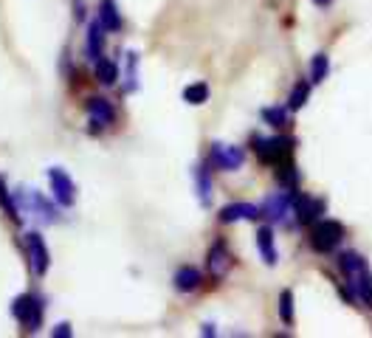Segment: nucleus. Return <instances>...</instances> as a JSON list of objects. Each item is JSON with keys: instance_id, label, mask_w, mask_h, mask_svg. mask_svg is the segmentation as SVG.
I'll return each mask as SVG.
<instances>
[{"instance_id": "obj_1", "label": "nucleus", "mask_w": 372, "mask_h": 338, "mask_svg": "<svg viewBox=\"0 0 372 338\" xmlns=\"http://www.w3.org/2000/svg\"><path fill=\"white\" fill-rule=\"evenodd\" d=\"M338 268L347 279V291L372 310V274H369L364 256L355 251H344V254H338Z\"/></svg>"}, {"instance_id": "obj_2", "label": "nucleus", "mask_w": 372, "mask_h": 338, "mask_svg": "<svg viewBox=\"0 0 372 338\" xmlns=\"http://www.w3.org/2000/svg\"><path fill=\"white\" fill-rule=\"evenodd\" d=\"M43 307H45V305H43V299H40L37 293H23V296L15 299L12 313H15V318L20 321L23 330L37 332V330L43 327Z\"/></svg>"}, {"instance_id": "obj_3", "label": "nucleus", "mask_w": 372, "mask_h": 338, "mask_svg": "<svg viewBox=\"0 0 372 338\" xmlns=\"http://www.w3.org/2000/svg\"><path fill=\"white\" fill-rule=\"evenodd\" d=\"M251 144H254L257 158L262 164H271V167H276L279 161L293 155V139H288V135H276V139H260V135H257Z\"/></svg>"}, {"instance_id": "obj_4", "label": "nucleus", "mask_w": 372, "mask_h": 338, "mask_svg": "<svg viewBox=\"0 0 372 338\" xmlns=\"http://www.w3.org/2000/svg\"><path fill=\"white\" fill-rule=\"evenodd\" d=\"M344 240V226L338 220H319L311 229V248L319 254H330Z\"/></svg>"}, {"instance_id": "obj_5", "label": "nucleus", "mask_w": 372, "mask_h": 338, "mask_svg": "<svg viewBox=\"0 0 372 338\" xmlns=\"http://www.w3.org/2000/svg\"><path fill=\"white\" fill-rule=\"evenodd\" d=\"M23 245H26V259H29V265H31V274L34 277H45V270H48V248H45V243H43V237L37 234V231H29L26 234V240H23Z\"/></svg>"}, {"instance_id": "obj_6", "label": "nucleus", "mask_w": 372, "mask_h": 338, "mask_svg": "<svg viewBox=\"0 0 372 338\" xmlns=\"http://www.w3.org/2000/svg\"><path fill=\"white\" fill-rule=\"evenodd\" d=\"M48 180H51V192H54L59 206H73V200H77V186H73L70 175L62 172L59 167H54V169H48Z\"/></svg>"}, {"instance_id": "obj_7", "label": "nucleus", "mask_w": 372, "mask_h": 338, "mask_svg": "<svg viewBox=\"0 0 372 338\" xmlns=\"http://www.w3.org/2000/svg\"><path fill=\"white\" fill-rule=\"evenodd\" d=\"M293 209H296V220L302 226H311L319 220V215H325L327 203L319 200V197H311V194H296L293 197Z\"/></svg>"}, {"instance_id": "obj_8", "label": "nucleus", "mask_w": 372, "mask_h": 338, "mask_svg": "<svg viewBox=\"0 0 372 338\" xmlns=\"http://www.w3.org/2000/svg\"><path fill=\"white\" fill-rule=\"evenodd\" d=\"M209 161H211L217 169H226V172H232V169H240V167H243L246 155H243V150H240V147L211 144V155H209Z\"/></svg>"}, {"instance_id": "obj_9", "label": "nucleus", "mask_w": 372, "mask_h": 338, "mask_svg": "<svg viewBox=\"0 0 372 338\" xmlns=\"http://www.w3.org/2000/svg\"><path fill=\"white\" fill-rule=\"evenodd\" d=\"M229 265H232V254H229L226 243L217 240V243L209 248V256H206V268H209V274H211L214 279H220V277L229 270Z\"/></svg>"}, {"instance_id": "obj_10", "label": "nucleus", "mask_w": 372, "mask_h": 338, "mask_svg": "<svg viewBox=\"0 0 372 338\" xmlns=\"http://www.w3.org/2000/svg\"><path fill=\"white\" fill-rule=\"evenodd\" d=\"M290 203H293V197L290 194H274V197H268L262 206H260V217H268V220H282L285 215H288V209H290Z\"/></svg>"}, {"instance_id": "obj_11", "label": "nucleus", "mask_w": 372, "mask_h": 338, "mask_svg": "<svg viewBox=\"0 0 372 338\" xmlns=\"http://www.w3.org/2000/svg\"><path fill=\"white\" fill-rule=\"evenodd\" d=\"M260 217V206L251 203H232L220 212V223H237V220H257Z\"/></svg>"}, {"instance_id": "obj_12", "label": "nucleus", "mask_w": 372, "mask_h": 338, "mask_svg": "<svg viewBox=\"0 0 372 338\" xmlns=\"http://www.w3.org/2000/svg\"><path fill=\"white\" fill-rule=\"evenodd\" d=\"M175 288L181 291V293H189V291H198L200 288V282H203V274L198 268H192V265H184V268H178L175 270Z\"/></svg>"}, {"instance_id": "obj_13", "label": "nucleus", "mask_w": 372, "mask_h": 338, "mask_svg": "<svg viewBox=\"0 0 372 338\" xmlns=\"http://www.w3.org/2000/svg\"><path fill=\"white\" fill-rule=\"evenodd\" d=\"M88 116L94 118V124H110L113 118H116V110H113V105L107 102V99H102V96H94V99H88Z\"/></svg>"}, {"instance_id": "obj_14", "label": "nucleus", "mask_w": 372, "mask_h": 338, "mask_svg": "<svg viewBox=\"0 0 372 338\" xmlns=\"http://www.w3.org/2000/svg\"><path fill=\"white\" fill-rule=\"evenodd\" d=\"M99 23L105 26V31H119L121 29V15L116 0H102L99 3Z\"/></svg>"}, {"instance_id": "obj_15", "label": "nucleus", "mask_w": 372, "mask_h": 338, "mask_svg": "<svg viewBox=\"0 0 372 338\" xmlns=\"http://www.w3.org/2000/svg\"><path fill=\"white\" fill-rule=\"evenodd\" d=\"M105 26L96 20V23H91V29H88V56L91 59H102V51H105Z\"/></svg>"}, {"instance_id": "obj_16", "label": "nucleus", "mask_w": 372, "mask_h": 338, "mask_svg": "<svg viewBox=\"0 0 372 338\" xmlns=\"http://www.w3.org/2000/svg\"><path fill=\"white\" fill-rule=\"evenodd\" d=\"M274 169H276V180H279L282 186H288V189H296V183H299V172H296V164H293V158H285V161H279Z\"/></svg>"}, {"instance_id": "obj_17", "label": "nucleus", "mask_w": 372, "mask_h": 338, "mask_svg": "<svg viewBox=\"0 0 372 338\" xmlns=\"http://www.w3.org/2000/svg\"><path fill=\"white\" fill-rule=\"evenodd\" d=\"M257 245H260L262 259H265L268 265H274V262H276V251H274V231H271L268 226H262V229L257 231Z\"/></svg>"}, {"instance_id": "obj_18", "label": "nucleus", "mask_w": 372, "mask_h": 338, "mask_svg": "<svg viewBox=\"0 0 372 338\" xmlns=\"http://www.w3.org/2000/svg\"><path fill=\"white\" fill-rule=\"evenodd\" d=\"M96 79L102 85H116L119 82V65L110 59H96Z\"/></svg>"}, {"instance_id": "obj_19", "label": "nucleus", "mask_w": 372, "mask_h": 338, "mask_svg": "<svg viewBox=\"0 0 372 338\" xmlns=\"http://www.w3.org/2000/svg\"><path fill=\"white\" fill-rule=\"evenodd\" d=\"M29 206L31 209H37L40 215H43V220H57V212H54V206H51V203L43 197V194H37V192H29Z\"/></svg>"}, {"instance_id": "obj_20", "label": "nucleus", "mask_w": 372, "mask_h": 338, "mask_svg": "<svg viewBox=\"0 0 372 338\" xmlns=\"http://www.w3.org/2000/svg\"><path fill=\"white\" fill-rule=\"evenodd\" d=\"M308 96H311V82H296L288 99V110H299L308 102Z\"/></svg>"}, {"instance_id": "obj_21", "label": "nucleus", "mask_w": 372, "mask_h": 338, "mask_svg": "<svg viewBox=\"0 0 372 338\" xmlns=\"http://www.w3.org/2000/svg\"><path fill=\"white\" fill-rule=\"evenodd\" d=\"M184 99H186L189 105H203V102L209 99V85H206V82H195V85H189V88L184 91Z\"/></svg>"}, {"instance_id": "obj_22", "label": "nucleus", "mask_w": 372, "mask_h": 338, "mask_svg": "<svg viewBox=\"0 0 372 338\" xmlns=\"http://www.w3.org/2000/svg\"><path fill=\"white\" fill-rule=\"evenodd\" d=\"M327 71H330L327 54H316V56H313V68H311V82H325Z\"/></svg>"}, {"instance_id": "obj_23", "label": "nucleus", "mask_w": 372, "mask_h": 338, "mask_svg": "<svg viewBox=\"0 0 372 338\" xmlns=\"http://www.w3.org/2000/svg\"><path fill=\"white\" fill-rule=\"evenodd\" d=\"M279 318L290 327L293 324V293L290 291H282L279 293Z\"/></svg>"}, {"instance_id": "obj_24", "label": "nucleus", "mask_w": 372, "mask_h": 338, "mask_svg": "<svg viewBox=\"0 0 372 338\" xmlns=\"http://www.w3.org/2000/svg\"><path fill=\"white\" fill-rule=\"evenodd\" d=\"M262 118L271 124V127H288V113L282 107H265L262 110Z\"/></svg>"}, {"instance_id": "obj_25", "label": "nucleus", "mask_w": 372, "mask_h": 338, "mask_svg": "<svg viewBox=\"0 0 372 338\" xmlns=\"http://www.w3.org/2000/svg\"><path fill=\"white\" fill-rule=\"evenodd\" d=\"M209 192H211V180H209V169L198 167V194L203 203H209Z\"/></svg>"}, {"instance_id": "obj_26", "label": "nucleus", "mask_w": 372, "mask_h": 338, "mask_svg": "<svg viewBox=\"0 0 372 338\" xmlns=\"http://www.w3.org/2000/svg\"><path fill=\"white\" fill-rule=\"evenodd\" d=\"M70 332H73L70 324H57V327H54V335H57V338H68Z\"/></svg>"}, {"instance_id": "obj_27", "label": "nucleus", "mask_w": 372, "mask_h": 338, "mask_svg": "<svg viewBox=\"0 0 372 338\" xmlns=\"http://www.w3.org/2000/svg\"><path fill=\"white\" fill-rule=\"evenodd\" d=\"M3 192H6V183H3V180H0V194H3Z\"/></svg>"}, {"instance_id": "obj_28", "label": "nucleus", "mask_w": 372, "mask_h": 338, "mask_svg": "<svg viewBox=\"0 0 372 338\" xmlns=\"http://www.w3.org/2000/svg\"><path fill=\"white\" fill-rule=\"evenodd\" d=\"M316 3H319V6H327V3H330V0H316Z\"/></svg>"}]
</instances>
